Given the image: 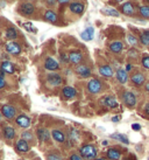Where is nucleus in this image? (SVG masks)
Listing matches in <instances>:
<instances>
[{
	"label": "nucleus",
	"mask_w": 149,
	"mask_h": 160,
	"mask_svg": "<svg viewBox=\"0 0 149 160\" xmlns=\"http://www.w3.org/2000/svg\"><path fill=\"white\" fill-rule=\"evenodd\" d=\"M79 154L85 160H94L98 154V150L96 146H93L91 144H86L79 148Z\"/></svg>",
	"instance_id": "obj_1"
},
{
	"label": "nucleus",
	"mask_w": 149,
	"mask_h": 160,
	"mask_svg": "<svg viewBox=\"0 0 149 160\" xmlns=\"http://www.w3.org/2000/svg\"><path fill=\"white\" fill-rule=\"evenodd\" d=\"M121 98H123V104L129 109L135 108V105L137 104V98H136L135 93L132 91H123Z\"/></svg>",
	"instance_id": "obj_2"
},
{
	"label": "nucleus",
	"mask_w": 149,
	"mask_h": 160,
	"mask_svg": "<svg viewBox=\"0 0 149 160\" xmlns=\"http://www.w3.org/2000/svg\"><path fill=\"white\" fill-rule=\"evenodd\" d=\"M86 88H88V91L90 93L97 95V93H99L103 91L104 85H103V83H101V81H99L98 78H92V80L89 81Z\"/></svg>",
	"instance_id": "obj_3"
},
{
	"label": "nucleus",
	"mask_w": 149,
	"mask_h": 160,
	"mask_svg": "<svg viewBox=\"0 0 149 160\" xmlns=\"http://www.w3.org/2000/svg\"><path fill=\"white\" fill-rule=\"evenodd\" d=\"M19 12L23 17H31L35 13V6L29 1H25V2H21L19 6Z\"/></svg>",
	"instance_id": "obj_4"
},
{
	"label": "nucleus",
	"mask_w": 149,
	"mask_h": 160,
	"mask_svg": "<svg viewBox=\"0 0 149 160\" xmlns=\"http://www.w3.org/2000/svg\"><path fill=\"white\" fill-rule=\"evenodd\" d=\"M1 113L6 119L11 120L17 118V109L13 105H9V104H5L1 107Z\"/></svg>",
	"instance_id": "obj_5"
},
{
	"label": "nucleus",
	"mask_w": 149,
	"mask_h": 160,
	"mask_svg": "<svg viewBox=\"0 0 149 160\" xmlns=\"http://www.w3.org/2000/svg\"><path fill=\"white\" fill-rule=\"evenodd\" d=\"M15 124L18 125L19 128H21V129H28L31 124V117L25 115V113L18 115L17 116V118H15Z\"/></svg>",
	"instance_id": "obj_6"
},
{
	"label": "nucleus",
	"mask_w": 149,
	"mask_h": 160,
	"mask_svg": "<svg viewBox=\"0 0 149 160\" xmlns=\"http://www.w3.org/2000/svg\"><path fill=\"white\" fill-rule=\"evenodd\" d=\"M100 104L108 109H117L119 107L118 101L115 99L114 96H105L100 99Z\"/></svg>",
	"instance_id": "obj_7"
},
{
	"label": "nucleus",
	"mask_w": 149,
	"mask_h": 160,
	"mask_svg": "<svg viewBox=\"0 0 149 160\" xmlns=\"http://www.w3.org/2000/svg\"><path fill=\"white\" fill-rule=\"evenodd\" d=\"M74 71H76V74L79 76V77H82V78H88L91 76V69L90 67H88L86 64H78L77 67L74 68Z\"/></svg>",
	"instance_id": "obj_8"
},
{
	"label": "nucleus",
	"mask_w": 149,
	"mask_h": 160,
	"mask_svg": "<svg viewBox=\"0 0 149 160\" xmlns=\"http://www.w3.org/2000/svg\"><path fill=\"white\" fill-rule=\"evenodd\" d=\"M5 49L11 55H19V54L21 53V46L19 45L18 42H14V41L7 42L6 46H5Z\"/></svg>",
	"instance_id": "obj_9"
},
{
	"label": "nucleus",
	"mask_w": 149,
	"mask_h": 160,
	"mask_svg": "<svg viewBox=\"0 0 149 160\" xmlns=\"http://www.w3.org/2000/svg\"><path fill=\"white\" fill-rule=\"evenodd\" d=\"M69 9L74 14H77V15H82L85 11V6H84L83 2L80 1H72L69 4Z\"/></svg>",
	"instance_id": "obj_10"
},
{
	"label": "nucleus",
	"mask_w": 149,
	"mask_h": 160,
	"mask_svg": "<svg viewBox=\"0 0 149 160\" xmlns=\"http://www.w3.org/2000/svg\"><path fill=\"white\" fill-rule=\"evenodd\" d=\"M44 68L49 71H56L60 69V63L54 58L48 56V58L44 60Z\"/></svg>",
	"instance_id": "obj_11"
},
{
	"label": "nucleus",
	"mask_w": 149,
	"mask_h": 160,
	"mask_svg": "<svg viewBox=\"0 0 149 160\" xmlns=\"http://www.w3.org/2000/svg\"><path fill=\"white\" fill-rule=\"evenodd\" d=\"M62 76L60 74H56V72H51L47 76V83L51 87H58V85L62 84Z\"/></svg>",
	"instance_id": "obj_12"
},
{
	"label": "nucleus",
	"mask_w": 149,
	"mask_h": 160,
	"mask_svg": "<svg viewBox=\"0 0 149 160\" xmlns=\"http://www.w3.org/2000/svg\"><path fill=\"white\" fill-rule=\"evenodd\" d=\"M131 81L134 85H136V87H141V85L145 84L146 76L143 75L141 71H136V72H134V74L131 76Z\"/></svg>",
	"instance_id": "obj_13"
},
{
	"label": "nucleus",
	"mask_w": 149,
	"mask_h": 160,
	"mask_svg": "<svg viewBox=\"0 0 149 160\" xmlns=\"http://www.w3.org/2000/svg\"><path fill=\"white\" fill-rule=\"evenodd\" d=\"M115 77H117V81H118L120 84H126L129 80V76H128V72L126 71V69H123V68H119L117 72H115Z\"/></svg>",
	"instance_id": "obj_14"
},
{
	"label": "nucleus",
	"mask_w": 149,
	"mask_h": 160,
	"mask_svg": "<svg viewBox=\"0 0 149 160\" xmlns=\"http://www.w3.org/2000/svg\"><path fill=\"white\" fill-rule=\"evenodd\" d=\"M68 55H69V61L72 64H77L78 66L83 61V54L80 53L79 50H72Z\"/></svg>",
	"instance_id": "obj_15"
},
{
	"label": "nucleus",
	"mask_w": 149,
	"mask_h": 160,
	"mask_svg": "<svg viewBox=\"0 0 149 160\" xmlns=\"http://www.w3.org/2000/svg\"><path fill=\"white\" fill-rule=\"evenodd\" d=\"M36 134H37L39 140L42 142H49L50 140V136H51V133L46 128H39V129L36 130Z\"/></svg>",
	"instance_id": "obj_16"
},
{
	"label": "nucleus",
	"mask_w": 149,
	"mask_h": 160,
	"mask_svg": "<svg viewBox=\"0 0 149 160\" xmlns=\"http://www.w3.org/2000/svg\"><path fill=\"white\" fill-rule=\"evenodd\" d=\"M121 13L125 14V15H127V17H134L135 15V8H134V5L132 4V2H125V4L121 5Z\"/></svg>",
	"instance_id": "obj_17"
},
{
	"label": "nucleus",
	"mask_w": 149,
	"mask_h": 160,
	"mask_svg": "<svg viewBox=\"0 0 149 160\" xmlns=\"http://www.w3.org/2000/svg\"><path fill=\"white\" fill-rule=\"evenodd\" d=\"M15 150L19 152V153H26L31 150V145L23 140V139H19L18 142H15Z\"/></svg>",
	"instance_id": "obj_18"
},
{
	"label": "nucleus",
	"mask_w": 149,
	"mask_h": 160,
	"mask_svg": "<svg viewBox=\"0 0 149 160\" xmlns=\"http://www.w3.org/2000/svg\"><path fill=\"white\" fill-rule=\"evenodd\" d=\"M62 96L65 98V99H72L77 96V90L72 88V87H64L62 89Z\"/></svg>",
	"instance_id": "obj_19"
},
{
	"label": "nucleus",
	"mask_w": 149,
	"mask_h": 160,
	"mask_svg": "<svg viewBox=\"0 0 149 160\" xmlns=\"http://www.w3.org/2000/svg\"><path fill=\"white\" fill-rule=\"evenodd\" d=\"M99 74L101 76H104L106 78H110L114 75V70L113 68L108 66V64H104V66H100L99 67Z\"/></svg>",
	"instance_id": "obj_20"
},
{
	"label": "nucleus",
	"mask_w": 149,
	"mask_h": 160,
	"mask_svg": "<svg viewBox=\"0 0 149 160\" xmlns=\"http://www.w3.org/2000/svg\"><path fill=\"white\" fill-rule=\"evenodd\" d=\"M2 134H4V137L6 138L7 140H13L14 138H15V136H17V132H15L14 128L7 125V126H5L4 130H2Z\"/></svg>",
	"instance_id": "obj_21"
},
{
	"label": "nucleus",
	"mask_w": 149,
	"mask_h": 160,
	"mask_svg": "<svg viewBox=\"0 0 149 160\" xmlns=\"http://www.w3.org/2000/svg\"><path fill=\"white\" fill-rule=\"evenodd\" d=\"M106 158L108 160H119L121 158V152L117 148H108L106 151Z\"/></svg>",
	"instance_id": "obj_22"
},
{
	"label": "nucleus",
	"mask_w": 149,
	"mask_h": 160,
	"mask_svg": "<svg viewBox=\"0 0 149 160\" xmlns=\"http://www.w3.org/2000/svg\"><path fill=\"white\" fill-rule=\"evenodd\" d=\"M51 137H53L54 140L57 142H65V134H64V132L61 131V130H56V129L53 130V131H51Z\"/></svg>",
	"instance_id": "obj_23"
},
{
	"label": "nucleus",
	"mask_w": 149,
	"mask_h": 160,
	"mask_svg": "<svg viewBox=\"0 0 149 160\" xmlns=\"http://www.w3.org/2000/svg\"><path fill=\"white\" fill-rule=\"evenodd\" d=\"M44 19L50 23H57V21H58V17H57L56 12H54L51 9H48L44 12Z\"/></svg>",
	"instance_id": "obj_24"
},
{
	"label": "nucleus",
	"mask_w": 149,
	"mask_h": 160,
	"mask_svg": "<svg viewBox=\"0 0 149 160\" xmlns=\"http://www.w3.org/2000/svg\"><path fill=\"white\" fill-rule=\"evenodd\" d=\"M123 49V43L121 41H113L110 43V50L114 54H120Z\"/></svg>",
	"instance_id": "obj_25"
},
{
	"label": "nucleus",
	"mask_w": 149,
	"mask_h": 160,
	"mask_svg": "<svg viewBox=\"0 0 149 160\" xmlns=\"http://www.w3.org/2000/svg\"><path fill=\"white\" fill-rule=\"evenodd\" d=\"M94 36V29L93 27H88L84 32H82L80 34V38L83 39L84 41H91Z\"/></svg>",
	"instance_id": "obj_26"
},
{
	"label": "nucleus",
	"mask_w": 149,
	"mask_h": 160,
	"mask_svg": "<svg viewBox=\"0 0 149 160\" xmlns=\"http://www.w3.org/2000/svg\"><path fill=\"white\" fill-rule=\"evenodd\" d=\"M0 68H1L6 74H14V71H15L14 64L12 62H9V61H7V60L0 64Z\"/></svg>",
	"instance_id": "obj_27"
},
{
	"label": "nucleus",
	"mask_w": 149,
	"mask_h": 160,
	"mask_svg": "<svg viewBox=\"0 0 149 160\" xmlns=\"http://www.w3.org/2000/svg\"><path fill=\"white\" fill-rule=\"evenodd\" d=\"M46 159L47 160H63V157L58 151H49L46 154Z\"/></svg>",
	"instance_id": "obj_28"
},
{
	"label": "nucleus",
	"mask_w": 149,
	"mask_h": 160,
	"mask_svg": "<svg viewBox=\"0 0 149 160\" xmlns=\"http://www.w3.org/2000/svg\"><path fill=\"white\" fill-rule=\"evenodd\" d=\"M21 139L23 140H26L27 142H31V144H34L35 142V138H34V133L31 132V131H23L21 134Z\"/></svg>",
	"instance_id": "obj_29"
},
{
	"label": "nucleus",
	"mask_w": 149,
	"mask_h": 160,
	"mask_svg": "<svg viewBox=\"0 0 149 160\" xmlns=\"http://www.w3.org/2000/svg\"><path fill=\"white\" fill-rule=\"evenodd\" d=\"M139 14L141 18L149 19V6L148 5H141L139 6Z\"/></svg>",
	"instance_id": "obj_30"
},
{
	"label": "nucleus",
	"mask_w": 149,
	"mask_h": 160,
	"mask_svg": "<svg viewBox=\"0 0 149 160\" xmlns=\"http://www.w3.org/2000/svg\"><path fill=\"white\" fill-rule=\"evenodd\" d=\"M139 41H140L143 46L149 47V29L148 31H145V32H142V33H141L140 38H139Z\"/></svg>",
	"instance_id": "obj_31"
},
{
	"label": "nucleus",
	"mask_w": 149,
	"mask_h": 160,
	"mask_svg": "<svg viewBox=\"0 0 149 160\" xmlns=\"http://www.w3.org/2000/svg\"><path fill=\"white\" fill-rule=\"evenodd\" d=\"M6 38L8 40H15L18 38V32L14 27H9L6 29Z\"/></svg>",
	"instance_id": "obj_32"
},
{
	"label": "nucleus",
	"mask_w": 149,
	"mask_h": 160,
	"mask_svg": "<svg viewBox=\"0 0 149 160\" xmlns=\"http://www.w3.org/2000/svg\"><path fill=\"white\" fill-rule=\"evenodd\" d=\"M111 138L114 139V140H118V142H123V144H126L128 145L129 144V140H128V138L126 136H123L121 133H114V134H111Z\"/></svg>",
	"instance_id": "obj_33"
},
{
	"label": "nucleus",
	"mask_w": 149,
	"mask_h": 160,
	"mask_svg": "<svg viewBox=\"0 0 149 160\" xmlns=\"http://www.w3.org/2000/svg\"><path fill=\"white\" fill-rule=\"evenodd\" d=\"M101 12H103L104 14H106V15H110V17H119V15H120L117 9L111 8V7H106V8H103V9H101Z\"/></svg>",
	"instance_id": "obj_34"
},
{
	"label": "nucleus",
	"mask_w": 149,
	"mask_h": 160,
	"mask_svg": "<svg viewBox=\"0 0 149 160\" xmlns=\"http://www.w3.org/2000/svg\"><path fill=\"white\" fill-rule=\"evenodd\" d=\"M126 39H127V42H128V43H129L131 46H133V47L139 43V40H137V38H136L135 35L131 34V33H128V34H127V38H126Z\"/></svg>",
	"instance_id": "obj_35"
},
{
	"label": "nucleus",
	"mask_w": 149,
	"mask_h": 160,
	"mask_svg": "<svg viewBox=\"0 0 149 160\" xmlns=\"http://www.w3.org/2000/svg\"><path fill=\"white\" fill-rule=\"evenodd\" d=\"M69 137H70V142H74L76 140H77V139H78V137H79L78 131H77V130H74V129H71Z\"/></svg>",
	"instance_id": "obj_36"
},
{
	"label": "nucleus",
	"mask_w": 149,
	"mask_h": 160,
	"mask_svg": "<svg viewBox=\"0 0 149 160\" xmlns=\"http://www.w3.org/2000/svg\"><path fill=\"white\" fill-rule=\"evenodd\" d=\"M141 66L145 68V69L149 70V55L142 56V58H141Z\"/></svg>",
	"instance_id": "obj_37"
},
{
	"label": "nucleus",
	"mask_w": 149,
	"mask_h": 160,
	"mask_svg": "<svg viewBox=\"0 0 149 160\" xmlns=\"http://www.w3.org/2000/svg\"><path fill=\"white\" fill-rule=\"evenodd\" d=\"M128 58H132V60H136L139 58V52L136 50L135 48H132L128 50Z\"/></svg>",
	"instance_id": "obj_38"
},
{
	"label": "nucleus",
	"mask_w": 149,
	"mask_h": 160,
	"mask_svg": "<svg viewBox=\"0 0 149 160\" xmlns=\"http://www.w3.org/2000/svg\"><path fill=\"white\" fill-rule=\"evenodd\" d=\"M23 27H25V28H26L28 32H31V33H36V28H34V27H33L31 22H25V23H23Z\"/></svg>",
	"instance_id": "obj_39"
},
{
	"label": "nucleus",
	"mask_w": 149,
	"mask_h": 160,
	"mask_svg": "<svg viewBox=\"0 0 149 160\" xmlns=\"http://www.w3.org/2000/svg\"><path fill=\"white\" fill-rule=\"evenodd\" d=\"M60 58H61V62H63V63H69V62H70V61H69V55H66V54L62 53Z\"/></svg>",
	"instance_id": "obj_40"
},
{
	"label": "nucleus",
	"mask_w": 149,
	"mask_h": 160,
	"mask_svg": "<svg viewBox=\"0 0 149 160\" xmlns=\"http://www.w3.org/2000/svg\"><path fill=\"white\" fill-rule=\"evenodd\" d=\"M69 160H85L83 158V157L80 156V154H71L70 158H69Z\"/></svg>",
	"instance_id": "obj_41"
},
{
	"label": "nucleus",
	"mask_w": 149,
	"mask_h": 160,
	"mask_svg": "<svg viewBox=\"0 0 149 160\" xmlns=\"http://www.w3.org/2000/svg\"><path fill=\"white\" fill-rule=\"evenodd\" d=\"M5 87H6V81H5V77H1V76H0V90L4 89Z\"/></svg>",
	"instance_id": "obj_42"
},
{
	"label": "nucleus",
	"mask_w": 149,
	"mask_h": 160,
	"mask_svg": "<svg viewBox=\"0 0 149 160\" xmlns=\"http://www.w3.org/2000/svg\"><path fill=\"white\" fill-rule=\"evenodd\" d=\"M132 129L134 130V131H140V130H141V125L137 124V123H134V124H132Z\"/></svg>",
	"instance_id": "obj_43"
},
{
	"label": "nucleus",
	"mask_w": 149,
	"mask_h": 160,
	"mask_svg": "<svg viewBox=\"0 0 149 160\" xmlns=\"http://www.w3.org/2000/svg\"><path fill=\"white\" fill-rule=\"evenodd\" d=\"M143 112L149 117V103H147V104L145 105V108H143Z\"/></svg>",
	"instance_id": "obj_44"
},
{
	"label": "nucleus",
	"mask_w": 149,
	"mask_h": 160,
	"mask_svg": "<svg viewBox=\"0 0 149 160\" xmlns=\"http://www.w3.org/2000/svg\"><path fill=\"white\" fill-rule=\"evenodd\" d=\"M57 2L61 5H64V4H70V0H57Z\"/></svg>",
	"instance_id": "obj_45"
},
{
	"label": "nucleus",
	"mask_w": 149,
	"mask_h": 160,
	"mask_svg": "<svg viewBox=\"0 0 149 160\" xmlns=\"http://www.w3.org/2000/svg\"><path fill=\"white\" fill-rule=\"evenodd\" d=\"M132 69H133V66H132L131 63H127V64H126V71H131Z\"/></svg>",
	"instance_id": "obj_46"
},
{
	"label": "nucleus",
	"mask_w": 149,
	"mask_h": 160,
	"mask_svg": "<svg viewBox=\"0 0 149 160\" xmlns=\"http://www.w3.org/2000/svg\"><path fill=\"white\" fill-rule=\"evenodd\" d=\"M119 120H120V117H118V116H114L113 118H112V122H114V123H115V122H119Z\"/></svg>",
	"instance_id": "obj_47"
},
{
	"label": "nucleus",
	"mask_w": 149,
	"mask_h": 160,
	"mask_svg": "<svg viewBox=\"0 0 149 160\" xmlns=\"http://www.w3.org/2000/svg\"><path fill=\"white\" fill-rule=\"evenodd\" d=\"M145 89H146V91H147V92H149V82H147V83H146Z\"/></svg>",
	"instance_id": "obj_48"
},
{
	"label": "nucleus",
	"mask_w": 149,
	"mask_h": 160,
	"mask_svg": "<svg viewBox=\"0 0 149 160\" xmlns=\"http://www.w3.org/2000/svg\"><path fill=\"white\" fill-rule=\"evenodd\" d=\"M5 74H6V72L0 68V76H1V77H5Z\"/></svg>",
	"instance_id": "obj_49"
},
{
	"label": "nucleus",
	"mask_w": 149,
	"mask_h": 160,
	"mask_svg": "<svg viewBox=\"0 0 149 160\" xmlns=\"http://www.w3.org/2000/svg\"><path fill=\"white\" fill-rule=\"evenodd\" d=\"M94 160H107L106 158H96Z\"/></svg>",
	"instance_id": "obj_50"
},
{
	"label": "nucleus",
	"mask_w": 149,
	"mask_h": 160,
	"mask_svg": "<svg viewBox=\"0 0 149 160\" xmlns=\"http://www.w3.org/2000/svg\"><path fill=\"white\" fill-rule=\"evenodd\" d=\"M107 144H108V142H106V140H104V142H103V145H105V146H106V145H107Z\"/></svg>",
	"instance_id": "obj_51"
},
{
	"label": "nucleus",
	"mask_w": 149,
	"mask_h": 160,
	"mask_svg": "<svg viewBox=\"0 0 149 160\" xmlns=\"http://www.w3.org/2000/svg\"><path fill=\"white\" fill-rule=\"evenodd\" d=\"M50 4H54V1H56V0H48Z\"/></svg>",
	"instance_id": "obj_52"
},
{
	"label": "nucleus",
	"mask_w": 149,
	"mask_h": 160,
	"mask_svg": "<svg viewBox=\"0 0 149 160\" xmlns=\"http://www.w3.org/2000/svg\"><path fill=\"white\" fill-rule=\"evenodd\" d=\"M2 117H4V116H2V113H0V122H1V119H2Z\"/></svg>",
	"instance_id": "obj_53"
},
{
	"label": "nucleus",
	"mask_w": 149,
	"mask_h": 160,
	"mask_svg": "<svg viewBox=\"0 0 149 160\" xmlns=\"http://www.w3.org/2000/svg\"><path fill=\"white\" fill-rule=\"evenodd\" d=\"M117 2H121V1H123V0H115Z\"/></svg>",
	"instance_id": "obj_54"
},
{
	"label": "nucleus",
	"mask_w": 149,
	"mask_h": 160,
	"mask_svg": "<svg viewBox=\"0 0 149 160\" xmlns=\"http://www.w3.org/2000/svg\"><path fill=\"white\" fill-rule=\"evenodd\" d=\"M125 160H131V158H127V159H125ZM133 160H136V158H134Z\"/></svg>",
	"instance_id": "obj_55"
},
{
	"label": "nucleus",
	"mask_w": 149,
	"mask_h": 160,
	"mask_svg": "<svg viewBox=\"0 0 149 160\" xmlns=\"http://www.w3.org/2000/svg\"><path fill=\"white\" fill-rule=\"evenodd\" d=\"M26 1H31V0H26Z\"/></svg>",
	"instance_id": "obj_56"
},
{
	"label": "nucleus",
	"mask_w": 149,
	"mask_h": 160,
	"mask_svg": "<svg viewBox=\"0 0 149 160\" xmlns=\"http://www.w3.org/2000/svg\"><path fill=\"white\" fill-rule=\"evenodd\" d=\"M148 160H149V158H148Z\"/></svg>",
	"instance_id": "obj_57"
},
{
	"label": "nucleus",
	"mask_w": 149,
	"mask_h": 160,
	"mask_svg": "<svg viewBox=\"0 0 149 160\" xmlns=\"http://www.w3.org/2000/svg\"><path fill=\"white\" fill-rule=\"evenodd\" d=\"M148 1H149V0H148Z\"/></svg>",
	"instance_id": "obj_58"
}]
</instances>
